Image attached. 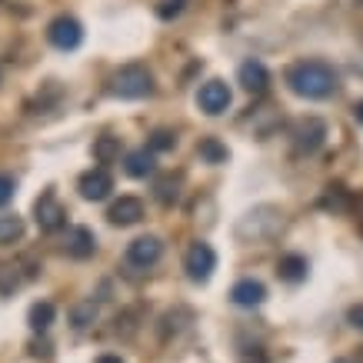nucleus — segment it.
Returning a JSON list of instances; mask_svg holds the SVG:
<instances>
[{
    "label": "nucleus",
    "mask_w": 363,
    "mask_h": 363,
    "mask_svg": "<svg viewBox=\"0 0 363 363\" xmlns=\"http://www.w3.org/2000/svg\"><path fill=\"white\" fill-rule=\"evenodd\" d=\"M337 70L323 60H297L286 67V87L294 90L297 97L307 100H323L337 90Z\"/></svg>",
    "instance_id": "nucleus-1"
},
{
    "label": "nucleus",
    "mask_w": 363,
    "mask_h": 363,
    "mask_svg": "<svg viewBox=\"0 0 363 363\" xmlns=\"http://www.w3.org/2000/svg\"><path fill=\"white\" fill-rule=\"evenodd\" d=\"M280 230H284V213H280V207H270V203L247 210L240 220H237V240H243V243L274 240Z\"/></svg>",
    "instance_id": "nucleus-2"
},
{
    "label": "nucleus",
    "mask_w": 363,
    "mask_h": 363,
    "mask_svg": "<svg viewBox=\"0 0 363 363\" xmlns=\"http://www.w3.org/2000/svg\"><path fill=\"white\" fill-rule=\"evenodd\" d=\"M111 94L123 100H140L154 94V74L143 64H127L111 77Z\"/></svg>",
    "instance_id": "nucleus-3"
},
{
    "label": "nucleus",
    "mask_w": 363,
    "mask_h": 363,
    "mask_svg": "<svg viewBox=\"0 0 363 363\" xmlns=\"http://www.w3.org/2000/svg\"><path fill=\"white\" fill-rule=\"evenodd\" d=\"M184 270H187V277L194 284H207L210 277H213V270H217V253H213V247L203 240L190 243L187 253H184Z\"/></svg>",
    "instance_id": "nucleus-4"
},
{
    "label": "nucleus",
    "mask_w": 363,
    "mask_h": 363,
    "mask_svg": "<svg viewBox=\"0 0 363 363\" xmlns=\"http://www.w3.org/2000/svg\"><path fill=\"white\" fill-rule=\"evenodd\" d=\"M327 140V123L320 117H303V121L294 123V154H317L320 147Z\"/></svg>",
    "instance_id": "nucleus-5"
},
{
    "label": "nucleus",
    "mask_w": 363,
    "mask_h": 363,
    "mask_svg": "<svg viewBox=\"0 0 363 363\" xmlns=\"http://www.w3.org/2000/svg\"><path fill=\"white\" fill-rule=\"evenodd\" d=\"M47 40H50L57 50H77L80 40H84V27H80L77 17L60 13V17H54L50 27H47Z\"/></svg>",
    "instance_id": "nucleus-6"
},
{
    "label": "nucleus",
    "mask_w": 363,
    "mask_h": 363,
    "mask_svg": "<svg viewBox=\"0 0 363 363\" xmlns=\"http://www.w3.org/2000/svg\"><path fill=\"white\" fill-rule=\"evenodd\" d=\"M33 220H37V227L44 233H57V230H64L67 210H64V203L47 190L44 197H37V203H33Z\"/></svg>",
    "instance_id": "nucleus-7"
},
{
    "label": "nucleus",
    "mask_w": 363,
    "mask_h": 363,
    "mask_svg": "<svg viewBox=\"0 0 363 363\" xmlns=\"http://www.w3.org/2000/svg\"><path fill=\"white\" fill-rule=\"evenodd\" d=\"M164 257V240L160 237H137L127 247V264L137 267V270H150V267L160 264Z\"/></svg>",
    "instance_id": "nucleus-8"
},
{
    "label": "nucleus",
    "mask_w": 363,
    "mask_h": 363,
    "mask_svg": "<svg viewBox=\"0 0 363 363\" xmlns=\"http://www.w3.org/2000/svg\"><path fill=\"white\" fill-rule=\"evenodd\" d=\"M230 100H233V94H230V87H227L223 80H207V84L200 87V94H197L200 111L207 113V117H220V113L230 107Z\"/></svg>",
    "instance_id": "nucleus-9"
},
{
    "label": "nucleus",
    "mask_w": 363,
    "mask_h": 363,
    "mask_svg": "<svg viewBox=\"0 0 363 363\" xmlns=\"http://www.w3.org/2000/svg\"><path fill=\"white\" fill-rule=\"evenodd\" d=\"M77 190H80V197L84 200H107L111 197V190H113V177L107 167H94V170H87V174L77 180Z\"/></svg>",
    "instance_id": "nucleus-10"
},
{
    "label": "nucleus",
    "mask_w": 363,
    "mask_h": 363,
    "mask_svg": "<svg viewBox=\"0 0 363 363\" xmlns=\"http://www.w3.org/2000/svg\"><path fill=\"white\" fill-rule=\"evenodd\" d=\"M140 217H143L140 197H121V200H113L111 210H107V220L113 227H133V223H140Z\"/></svg>",
    "instance_id": "nucleus-11"
},
{
    "label": "nucleus",
    "mask_w": 363,
    "mask_h": 363,
    "mask_svg": "<svg viewBox=\"0 0 363 363\" xmlns=\"http://www.w3.org/2000/svg\"><path fill=\"white\" fill-rule=\"evenodd\" d=\"M237 84H240L247 94H264L267 84H270V74L260 60H243L240 70H237Z\"/></svg>",
    "instance_id": "nucleus-12"
},
{
    "label": "nucleus",
    "mask_w": 363,
    "mask_h": 363,
    "mask_svg": "<svg viewBox=\"0 0 363 363\" xmlns=\"http://www.w3.org/2000/svg\"><path fill=\"white\" fill-rule=\"evenodd\" d=\"M64 247L74 260H87V257H94V250H97V240H94V233H90L87 227H70L64 237Z\"/></svg>",
    "instance_id": "nucleus-13"
},
{
    "label": "nucleus",
    "mask_w": 363,
    "mask_h": 363,
    "mask_svg": "<svg viewBox=\"0 0 363 363\" xmlns=\"http://www.w3.org/2000/svg\"><path fill=\"white\" fill-rule=\"evenodd\" d=\"M264 297H267V286L260 284V280H250V277H247V280H237V284H233V290H230V300L233 303H237V307H260V303H264Z\"/></svg>",
    "instance_id": "nucleus-14"
},
{
    "label": "nucleus",
    "mask_w": 363,
    "mask_h": 363,
    "mask_svg": "<svg viewBox=\"0 0 363 363\" xmlns=\"http://www.w3.org/2000/svg\"><path fill=\"white\" fill-rule=\"evenodd\" d=\"M307 257H300V253H284L280 257V264H277V277L286 280V284H300V280H307Z\"/></svg>",
    "instance_id": "nucleus-15"
},
{
    "label": "nucleus",
    "mask_w": 363,
    "mask_h": 363,
    "mask_svg": "<svg viewBox=\"0 0 363 363\" xmlns=\"http://www.w3.org/2000/svg\"><path fill=\"white\" fill-rule=\"evenodd\" d=\"M127 174L130 177H137V180H140V177H150L157 170V157H154V150H147V147H140V150H130V154H127Z\"/></svg>",
    "instance_id": "nucleus-16"
},
{
    "label": "nucleus",
    "mask_w": 363,
    "mask_h": 363,
    "mask_svg": "<svg viewBox=\"0 0 363 363\" xmlns=\"http://www.w3.org/2000/svg\"><path fill=\"white\" fill-rule=\"evenodd\" d=\"M57 317V310L50 300H40V303H33L30 313H27V323H30V330L33 333H47L50 330V323H54Z\"/></svg>",
    "instance_id": "nucleus-17"
},
{
    "label": "nucleus",
    "mask_w": 363,
    "mask_h": 363,
    "mask_svg": "<svg viewBox=\"0 0 363 363\" xmlns=\"http://www.w3.org/2000/svg\"><path fill=\"white\" fill-rule=\"evenodd\" d=\"M154 197H157V203H164V207H174L177 200H180V174L160 177V180L154 184Z\"/></svg>",
    "instance_id": "nucleus-18"
},
{
    "label": "nucleus",
    "mask_w": 363,
    "mask_h": 363,
    "mask_svg": "<svg viewBox=\"0 0 363 363\" xmlns=\"http://www.w3.org/2000/svg\"><path fill=\"white\" fill-rule=\"evenodd\" d=\"M27 277L21 274V264H0V297H13Z\"/></svg>",
    "instance_id": "nucleus-19"
},
{
    "label": "nucleus",
    "mask_w": 363,
    "mask_h": 363,
    "mask_svg": "<svg viewBox=\"0 0 363 363\" xmlns=\"http://www.w3.org/2000/svg\"><path fill=\"white\" fill-rule=\"evenodd\" d=\"M320 207L330 210V213H343V210H350V194H347L340 184H333V187L323 190V197H320Z\"/></svg>",
    "instance_id": "nucleus-20"
},
{
    "label": "nucleus",
    "mask_w": 363,
    "mask_h": 363,
    "mask_svg": "<svg viewBox=\"0 0 363 363\" xmlns=\"http://www.w3.org/2000/svg\"><path fill=\"white\" fill-rule=\"evenodd\" d=\"M94 157H97V164H113L121 157V137H97L94 140Z\"/></svg>",
    "instance_id": "nucleus-21"
},
{
    "label": "nucleus",
    "mask_w": 363,
    "mask_h": 363,
    "mask_svg": "<svg viewBox=\"0 0 363 363\" xmlns=\"http://www.w3.org/2000/svg\"><path fill=\"white\" fill-rule=\"evenodd\" d=\"M197 154L203 157V160H207V164H227V147H223L220 140H217V137H203V140H200V147H197Z\"/></svg>",
    "instance_id": "nucleus-22"
},
{
    "label": "nucleus",
    "mask_w": 363,
    "mask_h": 363,
    "mask_svg": "<svg viewBox=\"0 0 363 363\" xmlns=\"http://www.w3.org/2000/svg\"><path fill=\"white\" fill-rule=\"evenodd\" d=\"M21 237H23V220L17 213H4V217H0V247L21 240Z\"/></svg>",
    "instance_id": "nucleus-23"
},
{
    "label": "nucleus",
    "mask_w": 363,
    "mask_h": 363,
    "mask_svg": "<svg viewBox=\"0 0 363 363\" xmlns=\"http://www.w3.org/2000/svg\"><path fill=\"white\" fill-rule=\"evenodd\" d=\"M177 147V133L160 127V130L150 133V140H147V150H154V154H164V150H174Z\"/></svg>",
    "instance_id": "nucleus-24"
},
{
    "label": "nucleus",
    "mask_w": 363,
    "mask_h": 363,
    "mask_svg": "<svg viewBox=\"0 0 363 363\" xmlns=\"http://www.w3.org/2000/svg\"><path fill=\"white\" fill-rule=\"evenodd\" d=\"M184 7H187V0H157V17L160 21H174V17L184 13Z\"/></svg>",
    "instance_id": "nucleus-25"
},
{
    "label": "nucleus",
    "mask_w": 363,
    "mask_h": 363,
    "mask_svg": "<svg viewBox=\"0 0 363 363\" xmlns=\"http://www.w3.org/2000/svg\"><path fill=\"white\" fill-rule=\"evenodd\" d=\"M94 317H97V303H94V300H87V303H80V307L74 310V327H77V330H84L87 323H94Z\"/></svg>",
    "instance_id": "nucleus-26"
},
{
    "label": "nucleus",
    "mask_w": 363,
    "mask_h": 363,
    "mask_svg": "<svg viewBox=\"0 0 363 363\" xmlns=\"http://www.w3.org/2000/svg\"><path fill=\"white\" fill-rule=\"evenodd\" d=\"M13 194H17V184H13V177L0 174V207H7L13 200Z\"/></svg>",
    "instance_id": "nucleus-27"
},
{
    "label": "nucleus",
    "mask_w": 363,
    "mask_h": 363,
    "mask_svg": "<svg viewBox=\"0 0 363 363\" xmlns=\"http://www.w3.org/2000/svg\"><path fill=\"white\" fill-rule=\"evenodd\" d=\"M350 207H353V217H357V227H360V233H363V190L350 200Z\"/></svg>",
    "instance_id": "nucleus-28"
},
{
    "label": "nucleus",
    "mask_w": 363,
    "mask_h": 363,
    "mask_svg": "<svg viewBox=\"0 0 363 363\" xmlns=\"http://www.w3.org/2000/svg\"><path fill=\"white\" fill-rule=\"evenodd\" d=\"M347 320H350L357 330H363V303H357V307H350V313H347Z\"/></svg>",
    "instance_id": "nucleus-29"
},
{
    "label": "nucleus",
    "mask_w": 363,
    "mask_h": 363,
    "mask_svg": "<svg viewBox=\"0 0 363 363\" xmlns=\"http://www.w3.org/2000/svg\"><path fill=\"white\" fill-rule=\"evenodd\" d=\"M97 363H123L121 357H117V353H100L97 357Z\"/></svg>",
    "instance_id": "nucleus-30"
},
{
    "label": "nucleus",
    "mask_w": 363,
    "mask_h": 363,
    "mask_svg": "<svg viewBox=\"0 0 363 363\" xmlns=\"http://www.w3.org/2000/svg\"><path fill=\"white\" fill-rule=\"evenodd\" d=\"M243 363H267V357H264V353H260V350H253V353H250V357H247V360H243Z\"/></svg>",
    "instance_id": "nucleus-31"
},
{
    "label": "nucleus",
    "mask_w": 363,
    "mask_h": 363,
    "mask_svg": "<svg viewBox=\"0 0 363 363\" xmlns=\"http://www.w3.org/2000/svg\"><path fill=\"white\" fill-rule=\"evenodd\" d=\"M353 117H357V123L363 127V100H357V107H353Z\"/></svg>",
    "instance_id": "nucleus-32"
},
{
    "label": "nucleus",
    "mask_w": 363,
    "mask_h": 363,
    "mask_svg": "<svg viewBox=\"0 0 363 363\" xmlns=\"http://www.w3.org/2000/svg\"><path fill=\"white\" fill-rule=\"evenodd\" d=\"M333 363H350V360H333Z\"/></svg>",
    "instance_id": "nucleus-33"
},
{
    "label": "nucleus",
    "mask_w": 363,
    "mask_h": 363,
    "mask_svg": "<svg viewBox=\"0 0 363 363\" xmlns=\"http://www.w3.org/2000/svg\"><path fill=\"white\" fill-rule=\"evenodd\" d=\"M360 7H363V0H360Z\"/></svg>",
    "instance_id": "nucleus-34"
}]
</instances>
